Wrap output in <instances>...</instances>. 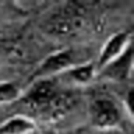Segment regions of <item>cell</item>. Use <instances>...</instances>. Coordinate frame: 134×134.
Returning <instances> with one entry per match:
<instances>
[{"mask_svg": "<svg viewBox=\"0 0 134 134\" xmlns=\"http://www.w3.org/2000/svg\"><path fill=\"white\" fill-rule=\"evenodd\" d=\"M21 96H23V91L17 84L10 81L0 82V105L13 103L21 99Z\"/></svg>", "mask_w": 134, "mask_h": 134, "instance_id": "cell-10", "label": "cell"}, {"mask_svg": "<svg viewBox=\"0 0 134 134\" xmlns=\"http://www.w3.org/2000/svg\"><path fill=\"white\" fill-rule=\"evenodd\" d=\"M131 71H133V48L130 46L124 54H121L117 60L112 62L110 64H108L99 71V77L116 80V81H124V80H129L131 77Z\"/></svg>", "mask_w": 134, "mask_h": 134, "instance_id": "cell-7", "label": "cell"}, {"mask_svg": "<svg viewBox=\"0 0 134 134\" xmlns=\"http://www.w3.org/2000/svg\"><path fill=\"white\" fill-rule=\"evenodd\" d=\"M90 123L100 131L115 130L121 126V113L117 105L109 98H96L88 108Z\"/></svg>", "mask_w": 134, "mask_h": 134, "instance_id": "cell-2", "label": "cell"}, {"mask_svg": "<svg viewBox=\"0 0 134 134\" xmlns=\"http://www.w3.org/2000/svg\"><path fill=\"white\" fill-rule=\"evenodd\" d=\"M63 74H64L66 80H69L74 85H87L95 78L96 66L94 62H82L73 66Z\"/></svg>", "mask_w": 134, "mask_h": 134, "instance_id": "cell-8", "label": "cell"}, {"mask_svg": "<svg viewBox=\"0 0 134 134\" xmlns=\"http://www.w3.org/2000/svg\"><path fill=\"white\" fill-rule=\"evenodd\" d=\"M133 34L131 31H120L112 35L109 39L105 42L102 50L99 53L98 62L95 63L96 70H102L103 67L110 64L112 62L117 60L121 54L126 53L130 46H131Z\"/></svg>", "mask_w": 134, "mask_h": 134, "instance_id": "cell-5", "label": "cell"}, {"mask_svg": "<svg viewBox=\"0 0 134 134\" xmlns=\"http://www.w3.org/2000/svg\"><path fill=\"white\" fill-rule=\"evenodd\" d=\"M38 131L36 123L27 116H13L0 124V134H32Z\"/></svg>", "mask_w": 134, "mask_h": 134, "instance_id": "cell-9", "label": "cell"}, {"mask_svg": "<svg viewBox=\"0 0 134 134\" xmlns=\"http://www.w3.org/2000/svg\"><path fill=\"white\" fill-rule=\"evenodd\" d=\"M46 134H53V133H52V131H48V133H46Z\"/></svg>", "mask_w": 134, "mask_h": 134, "instance_id": "cell-13", "label": "cell"}, {"mask_svg": "<svg viewBox=\"0 0 134 134\" xmlns=\"http://www.w3.org/2000/svg\"><path fill=\"white\" fill-rule=\"evenodd\" d=\"M84 15H85V7L82 3H64L45 21L43 29L52 36H71L81 29L84 24Z\"/></svg>", "mask_w": 134, "mask_h": 134, "instance_id": "cell-1", "label": "cell"}, {"mask_svg": "<svg viewBox=\"0 0 134 134\" xmlns=\"http://www.w3.org/2000/svg\"><path fill=\"white\" fill-rule=\"evenodd\" d=\"M32 134H41L39 131H35V133H32Z\"/></svg>", "mask_w": 134, "mask_h": 134, "instance_id": "cell-12", "label": "cell"}, {"mask_svg": "<svg viewBox=\"0 0 134 134\" xmlns=\"http://www.w3.org/2000/svg\"><path fill=\"white\" fill-rule=\"evenodd\" d=\"M57 92L59 91L56 80H38V81L31 82L29 90L25 92V95L21 96V100L39 113Z\"/></svg>", "mask_w": 134, "mask_h": 134, "instance_id": "cell-4", "label": "cell"}, {"mask_svg": "<svg viewBox=\"0 0 134 134\" xmlns=\"http://www.w3.org/2000/svg\"><path fill=\"white\" fill-rule=\"evenodd\" d=\"M73 66H75V52L71 48L60 49L57 52H53L52 54H49L36 67V70L29 75L28 82L31 84L34 81H38V80L53 78L54 75L63 74Z\"/></svg>", "mask_w": 134, "mask_h": 134, "instance_id": "cell-3", "label": "cell"}, {"mask_svg": "<svg viewBox=\"0 0 134 134\" xmlns=\"http://www.w3.org/2000/svg\"><path fill=\"white\" fill-rule=\"evenodd\" d=\"M131 100H133V91L131 90H129L127 92V96H126V99H124V103H126V110H127V115L131 119L133 117V109H131Z\"/></svg>", "mask_w": 134, "mask_h": 134, "instance_id": "cell-11", "label": "cell"}, {"mask_svg": "<svg viewBox=\"0 0 134 134\" xmlns=\"http://www.w3.org/2000/svg\"><path fill=\"white\" fill-rule=\"evenodd\" d=\"M75 99L69 92H57L52 100L39 112L41 117L48 121H57L64 117L69 110L74 106Z\"/></svg>", "mask_w": 134, "mask_h": 134, "instance_id": "cell-6", "label": "cell"}]
</instances>
